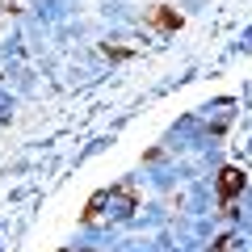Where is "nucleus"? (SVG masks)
Instances as JSON below:
<instances>
[{"label":"nucleus","mask_w":252,"mask_h":252,"mask_svg":"<svg viewBox=\"0 0 252 252\" xmlns=\"http://www.w3.org/2000/svg\"><path fill=\"white\" fill-rule=\"evenodd\" d=\"M231 244H235L231 235H223V240H219V252H231Z\"/></svg>","instance_id":"obj_3"},{"label":"nucleus","mask_w":252,"mask_h":252,"mask_svg":"<svg viewBox=\"0 0 252 252\" xmlns=\"http://www.w3.org/2000/svg\"><path fill=\"white\" fill-rule=\"evenodd\" d=\"M152 21H156L160 30H177V26H181V17H177L172 9H156V13H152Z\"/></svg>","instance_id":"obj_2"},{"label":"nucleus","mask_w":252,"mask_h":252,"mask_svg":"<svg viewBox=\"0 0 252 252\" xmlns=\"http://www.w3.org/2000/svg\"><path fill=\"white\" fill-rule=\"evenodd\" d=\"M240 189H244V172L240 168H223V172H219V198H223V202H231Z\"/></svg>","instance_id":"obj_1"}]
</instances>
